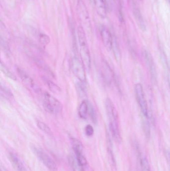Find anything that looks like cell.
Instances as JSON below:
<instances>
[{"label":"cell","mask_w":170,"mask_h":171,"mask_svg":"<svg viewBox=\"0 0 170 171\" xmlns=\"http://www.w3.org/2000/svg\"><path fill=\"white\" fill-rule=\"evenodd\" d=\"M77 37L81 61L85 67V70L89 71L91 68V55L88 46L85 31L82 26H79L78 28Z\"/></svg>","instance_id":"6da1fadb"},{"label":"cell","mask_w":170,"mask_h":171,"mask_svg":"<svg viewBox=\"0 0 170 171\" xmlns=\"http://www.w3.org/2000/svg\"><path fill=\"white\" fill-rule=\"evenodd\" d=\"M43 107L45 110L51 114H61L62 105L61 102L48 93L43 94Z\"/></svg>","instance_id":"7a4b0ae2"},{"label":"cell","mask_w":170,"mask_h":171,"mask_svg":"<svg viewBox=\"0 0 170 171\" xmlns=\"http://www.w3.org/2000/svg\"><path fill=\"white\" fill-rule=\"evenodd\" d=\"M31 148L33 152L35 154L37 157L47 169H49L50 171H57V166L55 162L53 160V159L46 152L42 149V148L35 145L32 146Z\"/></svg>","instance_id":"3957f363"},{"label":"cell","mask_w":170,"mask_h":171,"mask_svg":"<svg viewBox=\"0 0 170 171\" xmlns=\"http://www.w3.org/2000/svg\"><path fill=\"white\" fill-rule=\"evenodd\" d=\"M134 92L137 102L139 104V107L140 108L142 114L145 117L148 118V108L142 85L140 83L135 85L134 87Z\"/></svg>","instance_id":"277c9868"},{"label":"cell","mask_w":170,"mask_h":171,"mask_svg":"<svg viewBox=\"0 0 170 171\" xmlns=\"http://www.w3.org/2000/svg\"><path fill=\"white\" fill-rule=\"evenodd\" d=\"M77 15L81 23L87 29L91 28V23L87 6L83 0H78L76 5Z\"/></svg>","instance_id":"5b68a950"},{"label":"cell","mask_w":170,"mask_h":171,"mask_svg":"<svg viewBox=\"0 0 170 171\" xmlns=\"http://www.w3.org/2000/svg\"><path fill=\"white\" fill-rule=\"evenodd\" d=\"M72 69L73 74L81 83H85L86 74L85 69L81 61L75 57L72 59Z\"/></svg>","instance_id":"8992f818"},{"label":"cell","mask_w":170,"mask_h":171,"mask_svg":"<svg viewBox=\"0 0 170 171\" xmlns=\"http://www.w3.org/2000/svg\"><path fill=\"white\" fill-rule=\"evenodd\" d=\"M72 146L76 155V160L77 163L84 167L87 164V159L83 154V144L79 140L76 138H72Z\"/></svg>","instance_id":"52a82bcc"},{"label":"cell","mask_w":170,"mask_h":171,"mask_svg":"<svg viewBox=\"0 0 170 171\" xmlns=\"http://www.w3.org/2000/svg\"><path fill=\"white\" fill-rule=\"evenodd\" d=\"M105 107L107 115L109 121V125L119 126L118 115L113 103L109 98H107L105 101Z\"/></svg>","instance_id":"ba28073f"},{"label":"cell","mask_w":170,"mask_h":171,"mask_svg":"<svg viewBox=\"0 0 170 171\" xmlns=\"http://www.w3.org/2000/svg\"><path fill=\"white\" fill-rule=\"evenodd\" d=\"M143 58L146 62L148 68L150 71L151 77L154 83L157 82V74L156 69L154 63V59L151 53L147 50H145L143 52Z\"/></svg>","instance_id":"9c48e42d"},{"label":"cell","mask_w":170,"mask_h":171,"mask_svg":"<svg viewBox=\"0 0 170 171\" xmlns=\"http://www.w3.org/2000/svg\"><path fill=\"white\" fill-rule=\"evenodd\" d=\"M17 72L22 82L26 86H27L29 88L31 89L35 92L38 93L40 91L39 87L35 84L32 78L31 77L28 73L24 71L23 70L21 69L20 68H18Z\"/></svg>","instance_id":"30bf717a"},{"label":"cell","mask_w":170,"mask_h":171,"mask_svg":"<svg viewBox=\"0 0 170 171\" xmlns=\"http://www.w3.org/2000/svg\"><path fill=\"white\" fill-rule=\"evenodd\" d=\"M9 158L16 171H31L16 154L12 152L9 153Z\"/></svg>","instance_id":"8fae6325"},{"label":"cell","mask_w":170,"mask_h":171,"mask_svg":"<svg viewBox=\"0 0 170 171\" xmlns=\"http://www.w3.org/2000/svg\"><path fill=\"white\" fill-rule=\"evenodd\" d=\"M131 5L133 14L134 17L135 18V20L136 21L137 25L141 30L144 31L146 28V26L145 24L144 19H143L142 14L141 13L140 10L138 8L136 3L134 0H131Z\"/></svg>","instance_id":"7c38bea8"},{"label":"cell","mask_w":170,"mask_h":171,"mask_svg":"<svg viewBox=\"0 0 170 171\" xmlns=\"http://www.w3.org/2000/svg\"><path fill=\"white\" fill-rule=\"evenodd\" d=\"M101 39L104 47L108 51H111L112 49V44L113 39L112 38L109 31L106 28H102L100 31Z\"/></svg>","instance_id":"4fadbf2b"},{"label":"cell","mask_w":170,"mask_h":171,"mask_svg":"<svg viewBox=\"0 0 170 171\" xmlns=\"http://www.w3.org/2000/svg\"><path fill=\"white\" fill-rule=\"evenodd\" d=\"M102 74L103 76L105 81L107 84L110 85L111 84L112 81L114 80L115 76L113 72L111 69L110 66L108 65V63L105 61L102 62Z\"/></svg>","instance_id":"5bb4252c"},{"label":"cell","mask_w":170,"mask_h":171,"mask_svg":"<svg viewBox=\"0 0 170 171\" xmlns=\"http://www.w3.org/2000/svg\"><path fill=\"white\" fill-rule=\"evenodd\" d=\"M95 8L99 16L101 18L106 17L107 10L105 0H93Z\"/></svg>","instance_id":"9a60e30c"},{"label":"cell","mask_w":170,"mask_h":171,"mask_svg":"<svg viewBox=\"0 0 170 171\" xmlns=\"http://www.w3.org/2000/svg\"><path fill=\"white\" fill-rule=\"evenodd\" d=\"M89 111V106L87 101L84 100L80 104L78 109V115L83 119H87Z\"/></svg>","instance_id":"2e32d148"},{"label":"cell","mask_w":170,"mask_h":171,"mask_svg":"<svg viewBox=\"0 0 170 171\" xmlns=\"http://www.w3.org/2000/svg\"><path fill=\"white\" fill-rule=\"evenodd\" d=\"M43 80L45 84L47 85L49 89L52 92L57 94V93H60L61 92V88L58 87V86L55 84V83H54L50 80L47 79L46 78H43Z\"/></svg>","instance_id":"e0dca14e"},{"label":"cell","mask_w":170,"mask_h":171,"mask_svg":"<svg viewBox=\"0 0 170 171\" xmlns=\"http://www.w3.org/2000/svg\"><path fill=\"white\" fill-rule=\"evenodd\" d=\"M1 71L4 74V75H5L7 78H9V79H12L13 80L17 81V78L14 74L9 71L8 68H7V66L5 65L4 63H3L2 62H1Z\"/></svg>","instance_id":"ac0fdd59"},{"label":"cell","mask_w":170,"mask_h":171,"mask_svg":"<svg viewBox=\"0 0 170 171\" xmlns=\"http://www.w3.org/2000/svg\"><path fill=\"white\" fill-rule=\"evenodd\" d=\"M37 124L38 128L41 130L42 131L46 133V134L51 135L53 134L52 132H51V129L45 123L42 122L41 121H37Z\"/></svg>","instance_id":"d6986e66"},{"label":"cell","mask_w":170,"mask_h":171,"mask_svg":"<svg viewBox=\"0 0 170 171\" xmlns=\"http://www.w3.org/2000/svg\"><path fill=\"white\" fill-rule=\"evenodd\" d=\"M1 94L2 96L7 98L8 100L11 99L13 98V96L11 91L7 87L3 86L2 85L1 86Z\"/></svg>","instance_id":"ffe728a7"},{"label":"cell","mask_w":170,"mask_h":171,"mask_svg":"<svg viewBox=\"0 0 170 171\" xmlns=\"http://www.w3.org/2000/svg\"><path fill=\"white\" fill-rule=\"evenodd\" d=\"M112 49L113 51L114 54L115 55V58L116 60L118 61L120 59V52L119 46L117 42L116 39L113 40V44H112Z\"/></svg>","instance_id":"44dd1931"},{"label":"cell","mask_w":170,"mask_h":171,"mask_svg":"<svg viewBox=\"0 0 170 171\" xmlns=\"http://www.w3.org/2000/svg\"><path fill=\"white\" fill-rule=\"evenodd\" d=\"M71 164H72V168L73 169V171H85L84 169V167L80 165L77 163L76 160L72 159Z\"/></svg>","instance_id":"7402d4cb"},{"label":"cell","mask_w":170,"mask_h":171,"mask_svg":"<svg viewBox=\"0 0 170 171\" xmlns=\"http://www.w3.org/2000/svg\"><path fill=\"white\" fill-rule=\"evenodd\" d=\"M143 130L146 137H149L150 135V126L148 121H144L143 123Z\"/></svg>","instance_id":"603a6c76"},{"label":"cell","mask_w":170,"mask_h":171,"mask_svg":"<svg viewBox=\"0 0 170 171\" xmlns=\"http://www.w3.org/2000/svg\"><path fill=\"white\" fill-rule=\"evenodd\" d=\"M39 41L42 45H46L50 42V39L46 35L41 34L39 37Z\"/></svg>","instance_id":"cb8c5ba5"},{"label":"cell","mask_w":170,"mask_h":171,"mask_svg":"<svg viewBox=\"0 0 170 171\" xmlns=\"http://www.w3.org/2000/svg\"><path fill=\"white\" fill-rule=\"evenodd\" d=\"M85 133L88 137L92 136L94 133V129L91 125H87L85 127Z\"/></svg>","instance_id":"d4e9b609"},{"label":"cell","mask_w":170,"mask_h":171,"mask_svg":"<svg viewBox=\"0 0 170 171\" xmlns=\"http://www.w3.org/2000/svg\"><path fill=\"white\" fill-rule=\"evenodd\" d=\"M1 46L3 48V50L5 51V52H7V53H9V47L8 45L7 44V43L5 41H3V40L1 38Z\"/></svg>","instance_id":"484cf974"},{"label":"cell","mask_w":170,"mask_h":171,"mask_svg":"<svg viewBox=\"0 0 170 171\" xmlns=\"http://www.w3.org/2000/svg\"><path fill=\"white\" fill-rule=\"evenodd\" d=\"M168 82H169V87H170V72L168 74Z\"/></svg>","instance_id":"4316f807"},{"label":"cell","mask_w":170,"mask_h":171,"mask_svg":"<svg viewBox=\"0 0 170 171\" xmlns=\"http://www.w3.org/2000/svg\"><path fill=\"white\" fill-rule=\"evenodd\" d=\"M1 171H7L4 168H3V167H1Z\"/></svg>","instance_id":"83f0119b"},{"label":"cell","mask_w":170,"mask_h":171,"mask_svg":"<svg viewBox=\"0 0 170 171\" xmlns=\"http://www.w3.org/2000/svg\"><path fill=\"white\" fill-rule=\"evenodd\" d=\"M169 160H170V153H169Z\"/></svg>","instance_id":"f1b7e54d"},{"label":"cell","mask_w":170,"mask_h":171,"mask_svg":"<svg viewBox=\"0 0 170 171\" xmlns=\"http://www.w3.org/2000/svg\"><path fill=\"white\" fill-rule=\"evenodd\" d=\"M168 1H169V3H170V0H168Z\"/></svg>","instance_id":"f546056e"}]
</instances>
